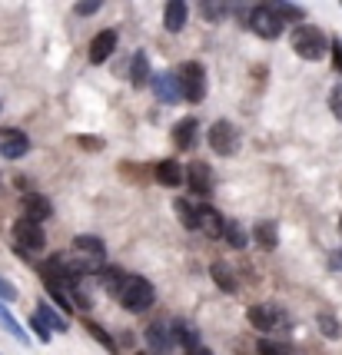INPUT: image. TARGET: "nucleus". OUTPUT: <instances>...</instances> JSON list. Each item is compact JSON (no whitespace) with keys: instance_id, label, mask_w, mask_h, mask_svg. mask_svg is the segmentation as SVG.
Here are the masks:
<instances>
[{"instance_id":"f257e3e1","label":"nucleus","mask_w":342,"mask_h":355,"mask_svg":"<svg viewBox=\"0 0 342 355\" xmlns=\"http://www.w3.org/2000/svg\"><path fill=\"white\" fill-rule=\"evenodd\" d=\"M329 40L326 31L323 27H316V24H296V31L289 33V46H293L296 57H302V60L309 63H319L329 57Z\"/></svg>"},{"instance_id":"f03ea898","label":"nucleus","mask_w":342,"mask_h":355,"mask_svg":"<svg viewBox=\"0 0 342 355\" xmlns=\"http://www.w3.org/2000/svg\"><path fill=\"white\" fill-rule=\"evenodd\" d=\"M117 302H120L130 315H140V312L153 309V302H156L153 282L143 279V276H130V272H126V279L120 282V289H117Z\"/></svg>"},{"instance_id":"7ed1b4c3","label":"nucleus","mask_w":342,"mask_h":355,"mask_svg":"<svg viewBox=\"0 0 342 355\" xmlns=\"http://www.w3.org/2000/svg\"><path fill=\"white\" fill-rule=\"evenodd\" d=\"M246 322L256 329V332H263V336H276V332H286L293 319H289V312L276 306V302H256V306H249L246 312Z\"/></svg>"},{"instance_id":"20e7f679","label":"nucleus","mask_w":342,"mask_h":355,"mask_svg":"<svg viewBox=\"0 0 342 355\" xmlns=\"http://www.w3.org/2000/svg\"><path fill=\"white\" fill-rule=\"evenodd\" d=\"M206 143H210V150L216 156H233L243 146V130L233 120H216L210 126V133H206Z\"/></svg>"},{"instance_id":"39448f33","label":"nucleus","mask_w":342,"mask_h":355,"mask_svg":"<svg viewBox=\"0 0 342 355\" xmlns=\"http://www.w3.org/2000/svg\"><path fill=\"white\" fill-rule=\"evenodd\" d=\"M246 27L259 40H280L282 31H286V20H282L273 7H259V3H253V10L246 17Z\"/></svg>"},{"instance_id":"423d86ee","label":"nucleus","mask_w":342,"mask_h":355,"mask_svg":"<svg viewBox=\"0 0 342 355\" xmlns=\"http://www.w3.org/2000/svg\"><path fill=\"white\" fill-rule=\"evenodd\" d=\"M176 77H180L183 100H189V103H203L206 100V67L200 60H187L176 70Z\"/></svg>"},{"instance_id":"0eeeda50","label":"nucleus","mask_w":342,"mask_h":355,"mask_svg":"<svg viewBox=\"0 0 342 355\" xmlns=\"http://www.w3.org/2000/svg\"><path fill=\"white\" fill-rule=\"evenodd\" d=\"M10 236H14L17 252H24V256L40 252V249L47 246V232H44L40 223H33V219H17L14 230H10Z\"/></svg>"},{"instance_id":"6e6552de","label":"nucleus","mask_w":342,"mask_h":355,"mask_svg":"<svg viewBox=\"0 0 342 355\" xmlns=\"http://www.w3.org/2000/svg\"><path fill=\"white\" fill-rule=\"evenodd\" d=\"M183 183H187V189L193 196H210L213 186H216V173L203 159H189L187 166H183Z\"/></svg>"},{"instance_id":"1a4fd4ad","label":"nucleus","mask_w":342,"mask_h":355,"mask_svg":"<svg viewBox=\"0 0 342 355\" xmlns=\"http://www.w3.org/2000/svg\"><path fill=\"white\" fill-rule=\"evenodd\" d=\"M146 345L153 355H170L180 342H176V332H173V319H156L146 329Z\"/></svg>"},{"instance_id":"9d476101","label":"nucleus","mask_w":342,"mask_h":355,"mask_svg":"<svg viewBox=\"0 0 342 355\" xmlns=\"http://www.w3.org/2000/svg\"><path fill=\"white\" fill-rule=\"evenodd\" d=\"M27 153H31V137L24 130H17V126L0 130V159L17 163V159H24Z\"/></svg>"},{"instance_id":"9b49d317","label":"nucleus","mask_w":342,"mask_h":355,"mask_svg":"<svg viewBox=\"0 0 342 355\" xmlns=\"http://www.w3.org/2000/svg\"><path fill=\"white\" fill-rule=\"evenodd\" d=\"M150 90H153V96L160 100V103H166V107H173V103H180V100H183V90H180V77H176V70L153 73Z\"/></svg>"},{"instance_id":"f8f14e48","label":"nucleus","mask_w":342,"mask_h":355,"mask_svg":"<svg viewBox=\"0 0 342 355\" xmlns=\"http://www.w3.org/2000/svg\"><path fill=\"white\" fill-rule=\"evenodd\" d=\"M20 213H24V219H33V223H47L50 216H53V202L44 196V193H33V189H27L24 196H20Z\"/></svg>"},{"instance_id":"ddd939ff","label":"nucleus","mask_w":342,"mask_h":355,"mask_svg":"<svg viewBox=\"0 0 342 355\" xmlns=\"http://www.w3.org/2000/svg\"><path fill=\"white\" fill-rule=\"evenodd\" d=\"M117 44H120V33L113 31V27H107V31H100L90 40V50H87V57H90V63L94 67H100V63H107L110 57H113V50H117Z\"/></svg>"},{"instance_id":"4468645a","label":"nucleus","mask_w":342,"mask_h":355,"mask_svg":"<svg viewBox=\"0 0 342 355\" xmlns=\"http://www.w3.org/2000/svg\"><path fill=\"white\" fill-rule=\"evenodd\" d=\"M170 137H173V146H176V150H193V146L200 143V120H196V116L176 120L170 130Z\"/></svg>"},{"instance_id":"2eb2a0df","label":"nucleus","mask_w":342,"mask_h":355,"mask_svg":"<svg viewBox=\"0 0 342 355\" xmlns=\"http://www.w3.org/2000/svg\"><path fill=\"white\" fill-rule=\"evenodd\" d=\"M187 17H189L187 0H166V7H163V27H166V33L183 31L187 27Z\"/></svg>"},{"instance_id":"dca6fc26","label":"nucleus","mask_w":342,"mask_h":355,"mask_svg":"<svg viewBox=\"0 0 342 355\" xmlns=\"http://www.w3.org/2000/svg\"><path fill=\"white\" fill-rule=\"evenodd\" d=\"M173 213H176L183 230H189V232L200 230V206L189 200V196H176V200H173Z\"/></svg>"},{"instance_id":"f3484780","label":"nucleus","mask_w":342,"mask_h":355,"mask_svg":"<svg viewBox=\"0 0 342 355\" xmlns=\"http://www.w3.org/2000/svg\"><path fill=\"white\" fill-rule=\"evenodd\" d=\"M226 223L230 219L219 213L216 206H200V230L210 236V239H223V232H226Z\"/></svg>"},{"instance_id":"a211bd4d","label":"nucleus","mask_w":342,"mask_h":355,"mask_svg":"<svg viewBox=\"0 0 342 355\" xmlns=\"http://www.w3.org/2000/svg\"><path fill=\"white\" fill-rule=\"evenodd\" d=\"M253 243L266 252H273V249L280 246V226L273 223V219H263V223H256L253 226Z\"/></svg>"},{"instance_id":"6ab92c4d","label":"nucleus","mask_w":342,"mask_h":355,"mask_svg":"<svg viewBox=\"0 0 342 355\" xmlns=\"http://www.w3.org/2000/svg\"><path fill=\"white\" fill-rule=\"evenodd\" d=\"M150 80H153L150 57H146V50H137L133 60H130V83H133V87H150Z\"/></svg>"},{"instance_id":"aec40b11","label":"nucleus","mask_w":342,"mask_h":355,"mask_svg":"<svg viewBox=\"0 0 342 355\" xmlns=\"http://www.w3.org/2000/svg\"><path fill=\"white\" fill-rule=\"evenodd\" d=\"M153 176L163 186H183V163L180 159H160L153 166Z\"/></svg>"},{"instance_id":"412c9836","label":"nucleus","mask_w":342,"mask_h":355,"mask_svg":"<svg viewBox=\"0 0 342 355\" xmlns=\"http://www.w3.org/2000/svg\"><path fill=\"white\" fill-rule=\"evenodd\" d=\"M210 276H213V282H216L223 293H236L239 289V279H236V269L230 263H223V259H216V263L210 266Z\"/></svg>"},{"instance_id":"4be33fe9","label":"nucleus","mask_w":342,"mask_h":355,"mask_svg":"<svg viewBox=\"0 0 342 355\" xmlns=\"http://www.w3.org/2000/svg\"><path fill=\"white\" fill-rule=\"evenodd\" d=\"M0 329H3V332H7L10 339L24 342V345L31 342V332H27L24 325L17 322V315H14V312H10V309H7V302H3V299H0Z\"/></svg>"},{"instance_id":"5701e85b","label":"nucleus","mask_w":342,"mask_h":355,"mask_svg":"<svg viewBox=\"0 0 342 355\" xmlns=\"http://www.w3.org/2000/svg\"><path fill=\"white\" fill-rule=\"evenodd\" d=\"M196 3H200V17H203V20H210V24L226 20V17H230V10L236 7L233 0H196Z\"/></svg>"},{"instance_id":"b1692460","label":"nucleus","mask_w":342,"mask_h":355,"mask_svg":"<svg viewBox=\"0 0 342 355\" xmlns=\"http://www.w3.org/2000/svg\"><path fill=\"white\" fill-rule=\"evenodd\" d=\"M37 315L47 322L50 332H67V329H70V322H67V312L53 309V306H50V302H44V299L37 302Z\"/></svg>"},{"instance_id":"393cba45","label":"nucleus","mask_w":342,"mask_h":355,"mask_svg":"<svg viewBox=\"0 0 342 355\" xmlns=\"http://www.w3.org/2000/svg\"><path fill=\"white\" fill-rule=\"evenodd\" d=\"M223 239H226V246L246 249L249 243H253V232H249L239 219H230V223H226V232H223Z\"/></svg>"},{"instance_id":"a878e982","label":"nucleus","mask_w":342,"mask_h":355,"mask_svg":"<svg viewBox=\"0 0 342 355\" xmlns=\"http://www.w3.org/2000/svg\"><path fill=\"white\" fill-rule=\"evenodd\" d=\"M173 332H176V342L189 349V345H200V332H196V325H189L187 319H173Z\"/></svg>"},{"instance_id":"bb28decb","label":"nucleus","mask_w":342,"mask_h":355,"mask_svg":"<svg viewBox=\"0 0 342 355\" xmlns=\"http://www.w3.org/2000/svg\"><path fill=\"white\" fill-rule=\"evenodd\" d=\"M316 325H319V332H323L326 339H342V322L336 312H319V315H316Z\"/></svg>"},{"instance_id":"cd10ccee","label":"nucleus","mask_w":342,"mask_h":355,"mask_svg":"<svg viewBox=\"0 0 342 355\" xmlns=\"http://www.w3.org/2000/svg\"><path fill=\"white\" fill-rule=\"evenodd\" d=\"M123 279H126V272L120 266H103V269H100V286H103L110 295H117V289H120Z\"/></svg>"},{"instance_id":"c85d7f7f","label":"nucleus","mask_w":342,"mask_h":355,"mask_svg":"<svg viewBox=\"0 0 342 355\" xmlns=\"http://www.w3.org/2000/svg\"><path fill=\"white\" fill-rule=\"evenodd\" d=\"M256 352L259 355H293V349H289L286 342L273 339V336H263V339L256 342Z\"/></svg>"},{"instance_id":"c756f323","label":"nucleus","mask_w":342,"mask_h":355,"mask_svg":"<svg viewBox=\"0 0 342 355\" xmlns=\"http://www.w3.org/2000/svg\"><path fill=\"white\" fill-rule=\"evenodd\" d=\"M83 325H87V332H90V336H94V339L100 342L107 352H120V349H117V339H113V336H110V332L100 322H83Z\"/></svg>"},{"instance_id":"7c9ffc66","label":"nucleus","mask_w":342,"mask_h":355,"mask_svg":"<svg viewBox=\"0 0 342 355\" xmlns=\"http://www.w3.org/2000/svg\"><path fill=\"white\" fill-rule=\"evenodd\" d=\"M27 325H31V332H33V336H37L40 342H50V336H53V332L47 329V322H44V319H40L37 312H33L31 319H27Z\"/></svg>"},{"instance_id":"2f4dec72","label":"nucleus","mask_w":342,"mask_h":355,"mask_svg":"<svg viewBox=\"0 0 342 355\" xmlns=\"http://www.w3.org/2000/svg\"><path fill=\"white\" fill-rule=\"evenodd\" d=\"M329 110H332V116L342 123V83H332V90H329Z\"/></svg>"},{"instance_id":"473e14b6","label":"nucleus","mask_w":342,"mask_h":355,"mask_svg":"<svg viewBox=\"0 0 342 355\" xmlns=\"http://www.w3.org/2000/svg\"><path fill=\"white\" fill-rule=\"evenodd\" d=\"M100 7H103V0H77V17H94V14H100Z\"/></svg>"},{"instance_id":"72a5a7b5","label":"nucleus","mask_w":342,"mask_h":355,"mask_svg":"<svg viewBox=\"0 0 342 355\" xmlns=\"http://www.w3.org/2000/svg\"><path fill=\"white\" fill-rule=\"evenodd\" d=\"M0 299H3V302H17V299H20L17 286L10 282V279H3V276H0Z\"/></svg>"},{"instance_id":"f704fd0d","label":"nucleus","mask_w":342,"mask_h":355,"mask_svg":"<svg viewBox=\"0 0 342 355\" xmlns=\"http://www.w3.org/2000/svg\"><path fill=\"white\" fill-rule=\"evenodd\" d=\"M329 57H332V70L342 73V37H336V40L329 44Z\"/></svg>"},{"instance_id":"c9c22d12","label":"nucleus","mask_w":342,"mask_h":355,"mask_svg":"<svg viewBox=\"0 0 342 355\" xmlns=\"http://www.w3.org/2000/svg\"><path fill=\"white\" fill-rule=\"evenodd\" d=\"M80 150H90V153H96V150H103V139H96V137H80Z\"/></svg>"},{"instance_id":"e433bc0d","label":"nucleus","mask_w":342,"mask_h":355,"mask_svg":"<svg viewBox=\"0 0 342 355\" xmlns=\"http://www.w3.org/2000/svg\"><path fill=\"white\" fill-rule=\"evenodd\" d=\"M329 269H332V272H342V246H336L329 252Z\"/></svg>"},{"instance_id":"4c0bfd02","label":"nucleus","mask_w":342,"mask_h":355,"mask_svg":"<svg viewBox=\"0 0 342 355\" xmlns=\"http://www.w3.org/2000/svg\"><path fill=\"white\" fill-rule=\"evenodd\" d=\"M183 355H213V352H210V349L200 342V345H189V349H183Z\"/></svg>"},{"instance_id":"58836bf2","label":"nucleus","mask_w":342,"mask_h":355,"mask_svg":"<svg viewBox=\"0 0 342 355\" xmlns=\"http://www.w3.org/2000/svg\"><path fill=\"white\" fill-rule=\"evenodd\" d=\"M339 236H342V219H339Z\"/></svg>"},{"instance_id":"ea45409f","label":"nucleus","mask_w":342,"mask_h":355,"mask_svg":"<svg viewBox=\"0 0 342 355\" xmlns=\"http://www.w3.org/2000/svg\"><path fill=\"white\" fill-rule=\"evenodd\" d=\"M0 113H3V103H0Z\"/></svg>"},{"instance_id":"a19ab883","label":"nucleus","mask_w":342,"mask_h":355,"mask_svg":"<svg viewBox=\"0 0 342 355\" xmlns=\"http://www.w3.org/2000/svg\"><path fill=\"white\" fill-rule=\"evenodd\" d=\"M339 3H342V0H339Z\"/></svg>"}]
</instances>
